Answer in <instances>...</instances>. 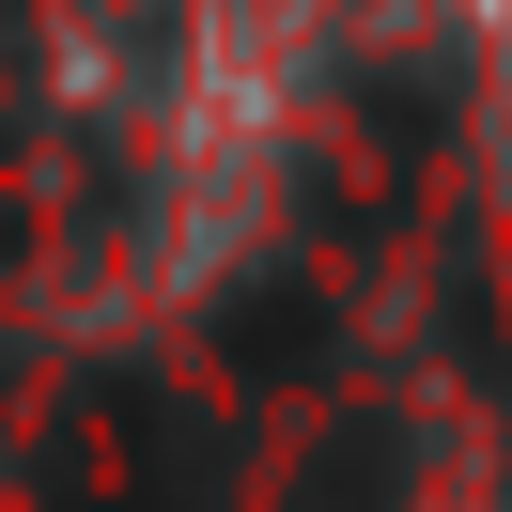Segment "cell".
I'll return each mask as SVG.
<instances>
[{"label": "cell", "instance_id": "obj_1", "mask_svg": "<svg viewBox=\"0 0 512 512\" xmlns=\"http://www.w3.org/2000/svg\"><path fill=\"white\" fill-rule=\"evenodd\" d=\"M280 512H404V419H388V404H342L311 450H295Z\"/></svg>", "mask_w": 512, "mask_h": 512}, {"label": "cell", "instance_id": "obj_2", "mask_svg": "<svg viewBox=\"0 0 512 512\" xmlns=\"http://www.w3.org/2000/svg\"><path fill=\"white\" fill-rule=\"evenodd\" d=\"M233 357H249V373H311L326 357V295H295L280 264H264V280L233 295Z\"/></svg>", "mask_w": 512, "mask_h": 512}]
</instances>
